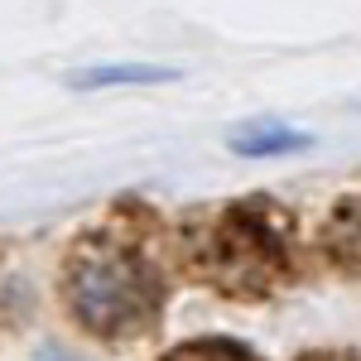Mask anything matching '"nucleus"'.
Here are the masks:
<instances>
[{
	"mask_svg": "<svg viewBox=\"0 0 361 361\" xmlns=\"http://www.w3.org/2000/svg\"><path fill=\"white\" fill-rule=\"evenodd\" d=\"M63 294H68L73 318L97 337H130L159 313L164 279H159V265L149 260V250L130 231L102 226L68 255Z\"/></svg>",
	"mask_w": 361,
	"mask_h": 361,
	"instance_id": "nucleus-1",
	"label": "nucleus"
},
{
	"mask_svg": "<svg viewBox=\"0 0 361 361\" xmlns=\"http://www.w3.org/2000/svg\"><path fill=\"white\" fill-rule=\"evenodd\" d=\"M279 270H284V250H279L275 226L260 217V207L226 212L222 226L207 241V270L202 275L217 279L231 294H260L279 279Z\"/></svg>",
	"mask_w": 361,
	"mask_h": 361,
	"instance_id": "nucleus-2",
	"label": "nucleus"
},
{
	"mask_svg": "<svg viewBox=\"0 0 361 361\" xmlns=\"http://www.w3.org/2000/svg\"><path fill=\"white\" fill-rule=\"evenodd\" d=\"M308 135L299 130H289V126H275V121H260V126H246L241 135H231V145L241 149V154H289V149H299Z\"/></svg>",
	"mask_w": 361,
	"mask_h": 361,
	"instance_id": "nucleus-3",
	"label": "nucleus"
},
{
	"mask_svg": "<svg viewBox=\"0 0 361 361\" xmlns=\"http://www.w3.org/2000/svg\"><path fill=\"white\" fill-rule=\"evenodd\" d=\"M164 361H260L250 347L241 342H226V337H202V342H183L173 347Z\"/></svg>",
	"mask_w": 361,
	"mask_h": 361,
	"instance_id": "nucleus-4",
	"label": "nucleus"
},
{
	"mask_svg": "<svg viewBox=\"0 0 361 361\" xmlns=\"http://www.w3.org/2000/svg\"><path fill=\"white\" fill-rule=\"evenodd\" d=\"M159 78H169V73H159V68H97V73H87L78 82L102 87V82H159Z\"/></svg>",
	"mask_w": 361,
	"mask_h": 361,
	"instance_id": "nucleus-5",
	"label": "nucleus"
},
{
	"mask_svg": "<svg viewBox=\"0 0 361 361\" xmlns=\"http://www.w3.org/2000/svg\"><path fill=\"white\" fill-rule=\"evenodd\" d=\"M299 361H357V357H347V352H313V357H299Z\"/></svg>",
	"mask_w": 361,
	"mask_h": 361,
	"instance_id": "nucleus-6",
	"label": "nucleus"
}]
</instances>
